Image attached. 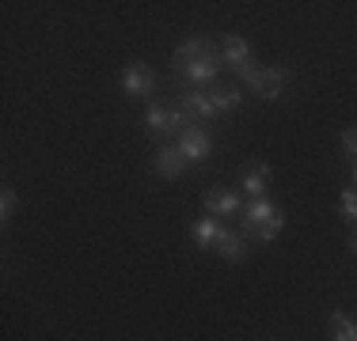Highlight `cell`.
Returning a JSON list of instances; mask_svg holds the SVG:
<instances>
[{"mask_svg": "<svg viewBox=\"0 0 357 341\" xmlns=\"http://www.w3.org/2000/svg\"><path fill=\"white\" fill-rule=\"evenodd\" d=\"M172 65H175V72L190 84H213L220 57H217V49L209 46V38H198V34H194V38H186L172 54Z\"/></svg>", "mask_w": 357, "mask_h": 341, "instance_id": "obj_1", "label": "cell"}, {"mask_svg": "<svg viewBox=\"0 0 357 341\" xmlns=\"http://www.w3.org/2000/svg\"><path fill=\"white\" fill-rule=\"evenodd\" d=\"M282 228H285V216H282V209H278L274 201H266V198H259V201H251L248 209H243V232L248 235H259V239H278L282 235Z\"/></svg>", "mask_w": 357, "mask_h": 341, "instance_id": "obj_2", "label": "cell"}, {"mask_svg": "<svg viewBox=\"0 0 357 341\" xmlns=\"http://www.w3.org/2000/svg\"><path fill=\"white\" fill-rule=\"evenodd\" d=\"M190 118L183 114V110H175V106H164V102H152L149 106V114H144V133L149 136H167V133H183V129H190Z\"/></svg>", "mask_w": 357, "mask_h": 341, "instance_id": "obj_3", "label": "cell"}, {"mask_svg": "<svg viewBox=\"0 0 357 341\" xmlns=\"http://www.w3.org/2000/svg\"><path fill=\"white\" fill-rule=\"evenodd\" d=\"M152 88H156V76H152L149 65L130 61V65L122 68V91H126L130 99H149Z\"/></svg>", "mask_w": 357, "mask_h": 341, "instance_id": "obj_4", "label": "cell"}, {"mask_svg": "<svg viewBox=\"0 0 357 341\" xmlns=\"http://www.w3.org/2000/svg\"><path fill=\"white\" fill-rule=\"evenodd\" d=\"M175 148L186 156V164H202V159L213 152V141H209V133L202 129V125H190V129L178 133V144H175Z\"/></svg>", "mask_w": 357, "mask_h": 341, "instance_id": "obj_5", "label": "cell"}, {"mask_svg": "<svg viewBox=\"0 0 357 341\" xmlns=\"http://www.w3.org/2000/svg\"><path fill=\"white\" fill-rule=\"evenodd\" d=\"M178 110H183V114L190 118L194 125L209 122V118L217 114V106H213V95H206V91H186V95H183V102H178Z\"/></svg>", "mask_w": 357, "mask_h": 341, "instance_id": "obj_6", "label": "cell"}, {"mask_svg": "<svg viewBox=\"0 0 357 341\" xmlns=\"http://www.w3.org/2000/svg\"><path fill=\"white\" fill-rule=\"evenodd\" d=\"M240 209H243V201H240L236 190H209L206 193V212L209 216H236Z\"/></svg>", "mask_w": 357, "mask_h": 341, "instance_id": "obj_7", "label": "cell"}, {"mask_svg": "<svg viewBox=\"0 0 357 341\" xmlns=\"http://www.w3.org/2000/svg\"><path fill=\"white\" fill-rule=\"evenodd\" d=\"M220 61H225L228 68H236V72H243L248 65H255V61H251V46H248V38H240V34H228Z\"/></svg>", "mask_w": 357, "mask_h": 341, "instance_id": "obj_8", "label": "cell"}, {"mask_svg": "<svg viewBox=\"0 0 357 341\" xmlns=\"http://www.w3.org/2000/svg\"><path fill=\"white\" fill-rule=\"evenodd\" d=\"M285 84H289V68H282V65H274V68H262V76H259V95L262 99H282V91H285Z\"/></svg>", "mask_w": 357, "mask_h": 341, "instance_id": "obj_9", "label": "cell"}, {"mask_svg": "<svg viewBox=\"0 0 357 341\" xmlns=\"http://www.w3.org/2000/svg\"><path fill=\"white\" fill-rule=\"evenodd\" d=\"M152 167H156L160 178H178L190 164H186V156L178 148H160V156H156V164H152Z\"/></svg>", "mask_w": 357, "mask_h": 341, "instance_id": "obj_10", "label": "cell"}, {"mask_svg": "<svg viewBox=\"0 0 357 341\" xmlns=\"http://www.w3.org/2000/svg\"><path fill=\"white\" fill-rule=\"evenodd\" d=\"M217 254H220L225 262H236V266H240V262H248V239L225 232V235L217 239Z\"/></svg>", "mask_w": 357, "mask_h": 341, "instance_id": "obj_11", "label": "cell"}, {"mask_svg": "<svg viewBox=\"0 0 357 341\" xmlns=\"http://www.w3.org/2000/svg\"><path fill=\"white\" fill-rule=\"evenodd\" d=\"M190 235H194V243H198V246H206V251H209V246H217V239L225 235V228L217 224V216H202L198 224L190 228Z\"/></svg>", "mask_w": 357, "mask_h": 341, "instance_id": "obj_12", "label": "cell"}, {"mask_svg": "<svg viewBox=\"0 0 357 341\" xmlns=\"http://www.w3.org/2000/svg\"><path fill=\"white\" fill-rule=\"evenodd\" d=\"M266 186H270V167H266V164L251 167L248 175H243V190H248L255 201H259V198H266Z\"/></svg>", "mask_w": 357, "mask_h": 341, "instance_id": "obj_13", "label": "cell"}, {"mask_svg": "<svg viewBox=\"0 0 357 341\" xmlns=\"http://www.w3.org/2000/svg\"><path fill=\"white\" fill-rule=\"evenodd\" d=\"M331 341H357V322L346 311H331Z\"/></svg>", "mask_w": 357, "mask_h": 341, "instance_id": "obj_14", "label": "cell"}, {"mask_svg": "<svg viewBox=\"0 0 357 341\" xmlns=\"http://www.w3.org/2000/svg\"><path fill=\"white\" fill-rule=\"evenodd\" d=\"M240 102H243V95L240 91H213V106H217V114H228V110H240Z\"/></svg>", "mask_w": 357, "mask_h": 341, "instance_id": "obj_15", "label": "cell"}, {"mask_svg": "<svg viewBox=\"0 0 357 341\" xmlns=\"http://www.w3.org/2000/svg\"><path fill=\"white\" fill-rule=\"evenodd\" d=\"M338 205H342V212L357 224V190H342V198H338Z\"/></svg>", "mask_w": 357, "mask_h": 341, "instance_id": "obj_16", "label": "cell"}, {"mask_svg": "<svg viewBox=\"0 0 357 341\" xmlns=\"http://www.w3.org/2000/svg\"><path fill=\"white\" fill-rule=\"evenodd\" d=\"M12 212H15V190H12V186H4V193H0V216H12Z\"/></svg>", "mask_w": 357, "mask_h": 341, "instance_id": "obj_17", "label": "cell"}, {"mask_svg": "<svg viewBox=\"0 0 357 341\" xmlns=\"http://www.w3.org/2000/svg\"><path fill=\"white\" fill-rule=\"evenodd\" d=\"M342 148H346V156L357 159V129H346L342 133Z\"/></svg>", "mask_w": 357, "mask_h": 341, "instance_id": "obj_18", "label": "cell"}, {"mask_svg": "<svg viewBox=\"0 0 357 341\" xmlns=\"http://www.w3.org/2000/svg\"><path fill=\"white\" fill-rule=\"evenodd\" d=\"M350 251L357 254V228H354V235H350Z\"/></svg>", "mask_w": 357, "mask_h": 341, "instance_id": "obj_19", "label": "cell"}, {"mask_svg": "<svg viewBox=\"0 0 357 341\" xmlns=\"http://www.w3.org/2000/svg\"><path fill=\"white\" fill-rule=\"evenodd\" d=\"M350 190H357V159H354V186H350Z\"/></svg>", "mask_w": 357, "mask_h": 341, "instance_id": "obj_20", "label": "cell"}]
</instances>
